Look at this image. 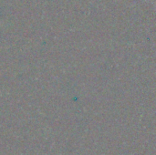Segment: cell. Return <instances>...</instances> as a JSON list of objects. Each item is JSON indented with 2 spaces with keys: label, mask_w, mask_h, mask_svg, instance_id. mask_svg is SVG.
I'll return each mask as SVG.
<instances>
[]
</instances>
